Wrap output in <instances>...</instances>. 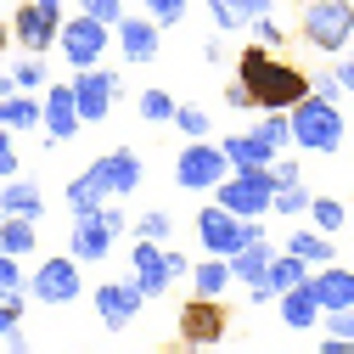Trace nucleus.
<instances>
[{
  "instance_id": "obj_1",
  "label": "nucleus",
  "mask_w": 354,
  "mask_h": 354,
  "mask_svg": "<svg viewBox=\"0 0 354 354\" xmlns=\"http://www.w3.org/2000/svg\"><path fill=\"white\" fill-rule=\"evenodd\" d=\"M236 84H248L253 107L264 113H292L298 102H309V73L287 57H276L270 46H242L236 51Z\"/></svg>"
},
{
  "instance_id": "obj_2",
  "label": "nucleus",
  "mask_w": 354,
  "mask_h": 354,
  "mask_svg": "<svg viewBox=\"0 0 354 354\" xmlns=\"http://www.w3.org/2000/svg\"><path fill=\"white\" fill-rule=\"evenodd\" d=\"M287 118H292V147H304V152L332 158V152H343V141H348V124H343V107H337V102L309 96V102H298Z\"/></svg>"
},
{
  "instance_id": "obj_3",
  "label": "nucleus",
  "mask_w": 354,
  "mask_h": 354,
  "mask_svg": "<svg viewBox=\"0 0 354 354\" xmlns=\"http://www.w3.org/2000/svg\"><path fill=\"white\" fill-rule=\"evenodd\" d=\"M197 242L208 248V259H236L242 248L264 242V219H236L219 203H203L197 208Z\"/></svg>"
},
{
  "instance_id": "obj_4",
  "label": "nucleus",
  "mask_w": 354,
  "mask_h": 354,
  "mask_svg": "<svg viewBox=\"0 0 354 354\" xmlns=\"http://www.w3.org/2000/svg\"><path fill=\"white\" fill-rule=\"evenodd\" d=\"M298 34L315 51H343L354 39V0H309L298 17Z\"/></svg>"
},
{
  "instance_id": "obj_5",
  "label": "nucleus",
  "mask_w": 354,
  "mask_h": 354,
  "mask_svg": "<svg viewBox=\"0 0 354 354\" xmlns=\"http://www.w3.org/2000/svg\"><path fill=\"white\" fill-rule=\"evenodd\" d=\"M231 158H225V147L219 141H192L180 158H174V186L180 192H219L231 180Z\"/></svg>"
},
{
  "instance_id": "obj_6",
  "label": "nucleus",
  "mask_w": 354,
  "mask_h": 354,
  "mask_svg": "<svg viewBox=\"0 0 354 354\" xmlns=\"http://www.w3.org/2000/svg\"><path fill=\"white\" fill-rule=\"evenodd\" d=\"M129 231V219H124V208L118 203H107L102 214H91V219H73V231H68V248H73V259L79 264H102L113 248H118V236Z\"/></svg>"
},
{
  "instance_id": "obj_7",
  "label": "nucleus",
  "mask_w": 354,
  "mask_h": 354,
  "mask_svg": "<svg viewBox=\"0 0 354 354\" xmlns=\"http://www.w3.org/2000/svg\"><path fill=\"white\" fill-rule=\"evenodd\" d=\"M214 203L236 214V219H264L276 208V180H270V169H248V174H231L225 186L214 192Z\"/></svg>"
},
{
  "instance_id": "obj_8",
  "label": "nucleus",
  "mask_w": 354,
  "mask_h": 354,
  "mask_svg": "<svg viewBox=\"0 0 354 354\" xmlns=\"http://www.w3.org/2000/svg\"><path fill=\"white\" fill-rule=\"evenodd\" d=\"M79 292H84V276H79V259H73V253H51V259L34 264V276H28V298H34V304L62 309V304H73Z\"/></svg>"
},
{
  "instance_id": "obj_9",
  "label": "nucleus",
  "mask_w": 354,
  "mask_h": 354,
  "mask_svg": "<svg viewBox=\"0 0 354 354\" xmlns=\"http://www.w3.org/2000/svg\"><path fill=\"white\" fill-rule=\"evenodd\" d=\"M174 332L186 337V348H214V343H225L231 315H225L219 298H186L180 315H174Z\"/></svg>"
},
{
  "instance_id": "obj_10",
  "label": "nucleus",
  "mask_w": 354,
  "mask_h": 354,
  "mask_svg": "<svg viewBox=\"0 0 354 354\" xmlns=\"http://www.w3.org/2000/svg\"><path fill=\"white\" fill-rule=\"evenodd\" d=\"M62 57H68V68L79 73V68H96L102 57H107V46H113V28L107 23H96V17H84V12H73L68 23H62Z\"/></svg>"
},
{
  "instance_id": "obj_11",
  "label": "nucleus",
  "mask_w": 354,
  "mask_h": 354,
  "mask_svg": "<svg viewBox=\"0 0 354 354\" xmlns=\"http://www.w3.org/2000/svg\"><path fill=\"white\" fill-rule=\"evenodd\" d=\"M73 102H79L84 124H102L113 113V102H124V79L113 68H79L73 73Z\"/></svg>"
},
{
  "instance_id": "obj_12",
  "label": "nucleus",
  "mask_w": 354,
  "mask_h": 354,
  "mask_svg": "<svg viewBox=\"0 0 354 354\" xmlns=\"http://www.w3.org/2000/svg\"><path fill=\"white\" fill-rule=\"evenodd\" d=\"M62 23H68V17H57V12H46V6H34V0H23V6L12 12V46H23V57H46L57 39H62Z\"/></svg>"
},
{
  "instance_id": "obj_13",
  "label": "nucleus",
  "mask_w": 354,
  "mask_h": 354,
  "mask_svg": "<svg viewBox=\"0 0 354 354\" xmlns=\"http://www.w3.org/2000/svg\"><path fill=\"white\" fill-rule=\"evenodd\" d=\"M129 281H136L147 298H163L174 281V259H169V248H158V242H136L129 248Z\"/></svg>"
},
{
  "instance_id": "obj_14",
  "label": "nucleus",
  "mask_w": 354,
  "mask_h": 354,
  "mask_svg": "<svg viewBox=\"0 0 354 354\" xmlns=\"http://www.w3.org/2000/svg\"><path fill=\"white\" fill-rule=\"evenodd\" d=\"M113 34H118V57H124L129 68H147V62H158V51H163V28H158L147 12H129Z\"/></svg>"
},
{
  "instance_id": "obj_15",
  "label": "nucleus",
  "mask_w": 354,
  "mask_h": 354,
  "mask_svg": "<svg viewBox=\"0 0 354 354\" xmlns=\"http://www.w3.org/2000/svg\"><path fill=\"white\" fill-rule=\"evenodd\" d=\"M91 174L102 180V192L118 203V197H129V192H141V152H136V147H113V152H102V158L91 163Z\"/></svg>"
},
{
  "instance_id": "obj_16",
  "label": "nucleus",
  "mask_w": 354,
  "mask_h": 354,
  "mask_svg": "<svg viewBox=\"0 0 354 354\" xmlns=\"http://www.w3.org/2000/svg\"><path fill=\"white\" fill-rule=\"evenodd\" d=\"M91 298H96V321H102L107 332H124L129 321L141 315V304H147V292H141L136 281H102Z\"/></svg>"
},
{
  "instance_id": "obj_17",
  "label": "nucleus",
  "mask_w": 354,
  "mask_h": 354,
  "mask_svg": "<svg viewBox=\"0 0 354 354\" xmlns=\"http://www.w3.org/2000/svg\"><path fill=\"white\" fill-rule=\"evenodd\" d=\"M39 102H46V147H62V141H73L79 129H84L79 102H73V79H57Z\"/></svg>"
},
{
  "instance_id": "obj_18",
  "label": "nucleus",
  "mask_w": 354,
  "mask_h": 354,
  "mask_svg": "<svg viewBox=\"0 0 354 354\" xmlns=\"http://www.w3.org/2000/svg\"><path fill=\"white\" fill-rule=\"evenodd\" d=\"M270 264H276V248H270V242L242 248V253L231 259V276L248 287V298H253V304H270V298H276V292H270Z\"/></svg>"
},
{
  "instance_id": "obj_19",
  "label": "nucleus",
  "mask_w": 354,
  "mask_h": 354,
  "mask_svg": "<svg viewBox=\"0 0 354 354\" xmlns=\"http://www.w3.org/2000/svg\"><path fill=\"white\" fill-rule=\"evenodd\" d=\"M219 147H225V158H231L236 174H248V169H276V158H281L270 141L259 136V129H236V136H225Z\"/></svg>"
},
{
  "instance_id": "obj_20",
  "label": "nucleus",
  "mask_w": 354,
  "mask_h": 354,
  "mask_svg": "<svg viewBox=\"0 0 354 354\" xmlns=\"http://www.w3.org/2000/svg\"><path fill=\"white\" fill-rule=\"evenodd\" d=\"M259 17H270V0H208V23H214L219 34L253 28Z\"/></svg>"
},
{
  "instance_id": "obj_21",
  "label": "nucleus",
  "mask_w": 354,
  "mask_h": 354,
  "mask_svg": "<svg viewBox=\"0 0 354 354\" xmlns=\"http://www.w3.org/2000/svg\"><path fill=\"white\" fill-rule=\"evenodd\" d=\"M46 214V192H39V180H6L0 186V219H34Z\"/></svg>"
},
{
  "instance_id": "obj_22",
  "label": "nucleus",
  "mask_w": 354,
  "mask_h": 354,
  "mask_svg": "<svg viewBox=\"0 0 354 354\" xmlns=\"http://www.w3.org/2000/svg\"><path fill=\"white\" fill-rule=\"evenodd\" d=\"M315 298L326 315H337V309H354V270H343V264H326V270H315Z\"/></svg>"
},
{
  "instance_id": "obj_23",
  "label": "nucleus",
  "mask_w": 354,
  "mask_h": 354,
  "mask_svg": "<svg viewBox=\"0 0 354 354\" xmlns=\"http://www.w3.org/2000/svg\"><path fill=\"white\" fill-rule=\"evenodd\" d=\"M281 253L304 259L309 270H326V264H337V242H332V236H321V231H304V225H292V236L281 242Z\"/></svg>"
},
{
  "instance_id": "obj_24",
  "label": "nucleus",
  "mask_w": 354,
  "mask_h": 354,
  "mask_svg": "<svg viewBox=\"0 0 354 354\" xmlns=\"http://www.w3.org/2000/svg\"><path fill=\"white\" fill-rule=\"evenodd\" d=\"M309 281H315V276H309ZM276 304H281V321H287L292 332H315V326L326 321V309H321L315 287H298V292H281Z\"/></svg>"
},
{
  "instance_id": "obj_25",
  "label": "nucleus",
  "mask_w": 354,
  "mask_h": 354,
  "mask_svg": "<svg viewBox=\"0 0 354 354\" xmlns=\"http://www.w3.org/2000/svg\"><path fill=\"white\" fill-rule=\"evenodd\" d=\"M0 129H12V136H23V129H46V102L12 91L6 102H0Z\"/></svg>"
},
{
  "instance_id": "obj_26",
  "label": "nucleus",
  "mask_w": 354,
  "mask_h": 354,
  "mask_svg": "<svg viewBox=\"0 0 354 354\" xmlns=\"http://www.w3.org/2000/svg\"><path fill=\"white\" fill-rule=\"evenodd\" d=\"M113 197L102 192V180H96V174L91 169H84V174H73V180H68V208H73V219H91V214H102Z\"/></svg>"
},
{
  "instance_id": "obj_27",
  "label": "nucleus",
  "mask_w": 354,
  "mask_h": 354,
  "mask_svg": "<svg viewBox=\"0 0 354 354\" xmlns=\"http://www.w3.org/2000/svg\"><path fill=\"white\" fill-rule=\"evenodd\" d=\"M236 276H231V259H203V264H192V292L197 298H219Z\"/></svg>"
},
{
  "instance_id": "obj_28",
  "label": "nucleus",
  "mask_w": 354,
  "mask_h": 354,
  "mask_svg": "<svg viewBox=\"0 0 354 354\" xmlns=\"http://www.w3.org/2000/svg\"><path fill=\"white\" fill-rule=\"evenodd\" d=\"M309 264L304 259H292V253H276V264H270V292L281 298V292H298V287H309Z\"/></svg>"
},
{
  "instance_id": "obj_29",
  "label": "nucleus",
  "mask_w": 354,
  "mask_h": 354,
  "mask_svg": "<svg viewBox=\"0 0 354 354\" xmlns=\"http://www.w3.org/2000/svg\"><path fill=\"white\" fill-rule=\"evenodd\" d=\"M39 242H34V219H0V253L6 259H28Z\"/></svg>"
},
{
  "instance_id": "obj_30",
  "label": "nucleus",
  "mask_w": 354,
  "mask_h": 354,
  "mask_svg": "<svg viewBox=\"0 0 354 354\" xmlns=\"http://www.w3.org/2000/svg\"><path fill=\"white\" fill-rule=\"evenodd\" d=\"M51 68H46V57H23L17 68H12V91H23V96H39V91H51V79H46Z\"/></svg>"
},
{
  "instance_id": "obj_31",
  "label": "nucleus",
  "mask_w": 354,
  "mask_h": 354,
  "mask_svg": "<svg viewBox=\"0 0 354 354\" xmlns=\"http://www.w3.org/2000/svg\"><path fill=\"white\" fill-rule=\"evenodd\" d=\"M136 107H141V118H147V124H174V113H180V102H174L169 91H158V84L136 96Z\"/></svg>"
},
{
  "instance_id": "obj_32",
  "label": "nucleus",
  "mask_w": 354,
  "mask_h": 354,
  "mask_svg": "<svg viewBox=\"0 0 354 354\" xmlns=\"http://www.w3.org/2000/svg\"><path fill=\"white\" fill-rule=\"evenodd\" d=\"M309 219H315V231H321V236H337L348 214H343L337 197H321V192H315V203H309Z\"/></svg>"
},
{
  "instance_id": "obj_33",
  "label": "nucleus",
  "mask_w": 354,
  "mask_h": 354,
  "mask_svg": "<svg viewBox=\"0 0 354 354\" xmlns=\"http://www.w3.org/2000/svg\"><path fill=\"white\" fill-rule=\"evenodd\" d=\"M23 309H28V287H17V292H0V337L23 332Z\"/></svg>"
},
{
  "instance_id": "obj_34",
  "label": "nucleus",
  "mask_w": 354,
  "mask_h": 354,
  "mask_svg": "<svg viewBox=\"0 0 354 354\" xmlns=\"http://www.w3.org/2000/svg\"><path fill=\"white\" fill-rule=\"evenodd\" d=\"M309 203H315V192H309L304 180H298V186H276V208H270V214L298 219V214H309Z\"/></svg>"
},
{
  "instance_id": "obj_35",
  "label": "nucleus",
  "mask_w": 354,
  "mask_h": 354,
  "mask_svg": "<svg viewBox=\"0 0 354 354\" xmlns=\"http://www.w3.org/2000/svg\"><path fill=\"white\" fill-rule=\"evenodd\" d=\"M174 124L186 129V141H208V129H214L208 107H197V102H180V113H174Z\"/></svg>"
},
{
  "instance_id": "obj_36",
  "label": "nucleus",
  "mask_w": 354,
  "mask_h": 354,
  "mask_svg": "<svg viewBox=\"0 0 354 354\" xmlns=\"http://www.w3.org/2000/svg\"><path fill=\"white\" fill-rule=\"evenodd\" d=\"M169 236H174V219H169L163 208L141 214V225H136V242H158V248H169Z\"/></svg>"
},
{
  "instance_id": "obj_37",
  "label": "nucleus",
  "mask_w": 354,
  "mask_h": 354,
  "mask_svg": "<svg viewBox=\"0 0 354 354\" xmlns=\"http://www.w3.org/2000/svg\"><path fill=\"white\" fill-rule=\"evenodd\" d=\"M259 136L270 141L276 152H281V147H292V118H287V113H264V118H259Z\"/></svg>"
},
{
  "instance_id": "obj_38",
  "label": "nucleus",
  "mask_w": 354,
  "mask_h": 354,
  "mask_svg": "<svg viewBox=\"0 0 354 354\" xmlns=\"http://www.w3.org/2000/svg\"><path fill=\"white\" fill-rule=\"evenodd\" d=\"M79 12H84V17H96V23H107V28H118V23L129 17L124 0H79Z\"/></svg>"
},
{
  "instance_id": "obj_39",
  "label": "nucleus",
  "mask_w": 354,
  "mask_h": 354,
  "mask_svg": "<svg viewBox=\"0 0 354 354\" xmlns=\"http://www.w3.org/2000/svg\"><path fill=\"white\" fill-rule=\"evenodd\" d=\"M141 12H147L158 28H174V23L186 17V0H141Z\"/></svg>"
},
{
  "instance_id": "obj_40",
  "label": "nucleus",
  "mask_w": 354,
  "mask_h": 354,
  "mask_svg": "<svg viewBox=\"0 0 354 354\" xmlns=\"http://www.w3.org/2000/svg\"><path fill=\"white\" fill-rule=\"evenodd\" d=\"M321 337L354 343V309H337V315H326V321H321Z\"/></svg>"
},
{
  "instance_id": "obj_41",
  "label": "nucleus",
  "mask_w": 354,
  "mask_h": 354,
  "mask_svg": "<svg viewBox=\"0 0 354 354\" xmlns=\"http://www.w3.org/2000/svg\"><path fill=\"white\" fill-rule=\"evenodd\" d=\"M309 96H321V102H337V96H343L337 73H309Z\"/></svg>"
},
{
  "instance_id": "obj_42",
  "label": "nucleus",
  "mask_w": 354,
  "mask_h": 354,
  "mask_svg": "<svg viewBox=\"0 0 354 354\" xmlns=\"http://www.w3.org/2000/svg\"><path fill=\"white\" fill-rule=\"evenodd\" d=\"M0 180H17V147H12V129H0Z\"/></svg>"
},
{
  "instance_id": "obj_43",
  "label": "nucleus",
  "mask_w": 354,
  "mask_h": 354,
  "mask_svg": "<svg viewBox=\"0 0 354 354\" xmlns=\"http://www.w3.org/2000/svg\"><path fill=\"white\" fill-rule=\"evenodd\" d=\"M17 287H23V264L0 253V292H17Z\"/></svg>"
},
{
  "instance_id": "obj_44",
  "label": "nucleus",
  "mask_w": 354,
  "mask_h": 354,
  "mask_svg": "<svg viewBox=\"0 0 354 354\" xmlns=\"http://www.w3.org/2000/svg\"><path fill=\"white\" fill-rule=\"evenodd\" d=\"M253 39L276 51V46H281V23H276V17H259V23H253Z\"/></svg>"
},
{
  "instance_id": "obj_45",
  "label": "nucleus",
  "mask_w": 354,
  "mask_h": 354,
  "mask_svg": "<svg viewBox=\"0 0 354 354\" xmlns=\"http://www.w3.org/2000/svg\"><path fill=\"white\" fill-rule=\"evenodd\" d=\"M270 180H276V186H298L304 174H298V163H292V158H276V169H270Z\"/></svg>"
},
{
  "instance_id": "obj_46",
  "label": "nucleus",
  "mask_w": 354,
  "mask_h": 354,
  "mask_svg": "<svg viewBox=\"0 0 354 354\" xmlns=\"http://www.w3.org/2000/svg\"><path fill=\"white\" fill-rule=\"evenodd\" d=\"M225 107H236V113H248V107H253V96H248V84H236V79L225 84Z\"/></svg>"
},
{
  "instance_id": "obj_47",
  "label": "nucleus",
  "mask_w": 354,
  "mask_h": 354,
  "mask_svg": "<svg viewBox=\"0 0 354 354\" xmlns=\"http://www.w3.org/2000/svg\"><path fill=\"white\" fill-rule=\"evenodd\" d=\"M203 62H225V39H219V34L203 39Z\"/></svg>"
},
{
  "instance_id": "obj_48",
  "label": "nucleus",
  "mask_w": 354,
  "mask_h": 354,
  "mask_svg": "<svg viewBox=\"0 0 354 354\" xmlns=\"http://www.w3.org/2000/svg\"><path fill=\"white\" fill-rule=\"evenodd\" d=\"M332 73H337V84H343V91H354V57H343Z\"/></svg>"
},
{
  "instance_id": "obj_49",
  "label": "nucleus",
  "mask_w": 354,
  "mask_h": 354,
  "mask_svg": "<svg viewBox=\"0 0 354 354\" xmlns=\"http://www.w3.org/2000/svg\"><path fill=\"white\" fill-rule=\"evenodd\" d=\"M315 354H354V343H337V337H321V348Z\"/></svg>"
},
{
  "instance_id": "obj_50",
  "label": "nucleus",
  "mask_w": 354,
  "mask_h": 354,
  "mask_svg": "<svg viewBox=\"0 0 354 354\" xmlns=\"http://www.w3.org/2000/svg\"><path fill=\"white\" fill-rule=\"evenodd\" d=\"M6 354H28V337H23V332H12V337H6Z\"/></svg>"
},
{
  "instance_id": "obj_51",
  "label": "nucleus",
  "mask_w": 354,
  "mask_h": 354,
  "mask_svg": "<svg viewBox=\"0 0 354 354\" xmlns=\"http://www.w3.org/2000/svg\"><path fill=\"white\" fill-rule=\"evenodd\" d=\"M6 46H12V23H0V57H6Z\"/></svg>"
},
{
  "instance_id": "obj_52",
  "label": "nucleus",
  "mask_w": 354,
  "mask_h": 354,
  "mask_svg": "<svg viewBox=\"0 0 354 354\" xmlns=\"http://www.w3.org/2000/svg\"><path fill=\"white\" fill-rule=\"evenodd\" d=\"M12 96V73H0V102H6Z\"/></svg>"
},
{
  "instance_id": "obj_53",
  "label": "nucleus",
  "mask_w": 354,
  "mask_h": 354,
  "mask_svg": "<svg viewBox=\"0 0 354 354\" xmlns=\"http://www.w3.org/2000/svg\"><path fill=\"white\" fill-rule=\"evenodd\" d=\"M34 6H46V12H57V17H62V0H34Z\"/></svg>"
},
{
  "instance_id": "obj_54",
  "label": "nucleus",
  "mask_w": 354,
  "mask_h": 354,
  "mask_svg": "<svg viewBox=\"0 0 354 354\" xmlns=\"http://www.w3.org/2000/svg\"><path fill=\"white\" fill-rule=\"evenodd\" d=\"M124 6H129V0H124Z\"/></svg>"
}]
</instances>
